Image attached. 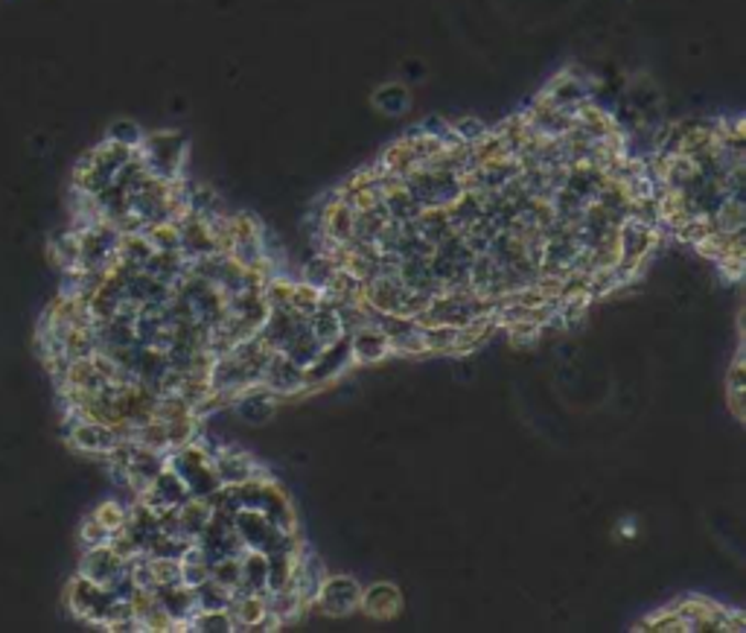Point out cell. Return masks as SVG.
Returning <instances> with one entry per match:
<instances>
[{
  "instance_id": "obj_12",
  "label": "cell",
  "mask_w": 746,
  "mask_h": 633,
  "mask_svg": "<svg viewBox=\"0 0 746 633\" xmlns=\"http://www.w3.org/2000/svg\"><path fill=\"white\" fill-rule=\"evenodd\" d=\"M125 569H129V560L120 558L108 543L106 546L85 549L83 560H79V576H85L94 583H100V587H111L117 578L123 576Z\"/></svg>"
},
{
  "instance_id": "obj_22",
  "label": "cell",
  "mask_w": 746,
  "mask_h": 633,
  "mask_svg": "<svg viewBox=\"0 0 746 633\" xmlns=\"http://www.w3.org/2000/svg\"><path fill=\"white\" fill-rule=\"evenodd\" d=\"M213 470H216V476H219V482H222V484H242L245 479L263 476L260 465L251 459L249 452H233V450L216 452Z\"/></svg>"
},
{
  "instance_id": "obj_44",
  "label": "cell",
  "mask_w": 746,
  "mask_h": 633,
  "mask_svg": "<svg viewBox=\"0 0 746 633\" xmlns=\"http://www.w3.org/2000/svg\"><path fill=\"white\" fill-rule=\"evenodd\" d=\"M458 330H461V327H452V325L424 327L426 353H456Z\"/></svg>"
},
{
  "instance_id": "obj_46",
  "label": "cell",
  "mask_w": 746,
  "mask_h": 633,
  "mask_svg": "<svg viewBox=\"0 0 746 633\" xmlns=\"http://www.w3.org/2000/svg\"><path fill=\"white\" fill-rule=\"evenodd\" d=\"M373 102H376V109H380L382 114L397 117L408 109V91L403 85H385V88H380V91L373 94Z\"/></svg>"
},
{
  "instance_id": "obj_2",
  "label": "cell",
  "mask_w": 746,
  "mask_h": 633,
  "mask_svg": "<svg viewBox=\"0 0 746 633\" xmlns=\"http://www.w3.org/2000/svg\"><path fill=\"white\" fill-rule=\"evenodd\" d=\"M403 187H406L420 208H449L452 201L464 193V184H461V173H452V170H431V167H417L403 178Z\"/></svg>"
},
{
  "instance_id": "obj_52",
  "label": "cell",
  "mask_w": 746,
  "mask_h": 633,
  "mask_svg": "<svg viewBox=\"0 0 746 633\" xmlns=\"http://www.w3.org/2000/svg\"><path fill=\"white\" fill-rule=\"evenodd\" d=\"M111 541V532H108L106 525L100 523V520L88 517L83 523V528H79V543H83V549H94V546H106V543Z\"/></svg>"
},
{
  "instance_id": "obj_16",
  "label": "cell",
  "mask_w": 746,
  "mask_h": 633,
  "mask_svg": "<svg viewBox=\"0 0 746 633\" xmlns=\"http://www.w3.org/2000/svg\"><path fill=\"white\" fill-rule=\"evenodd\" d=\"M359 610H362L367 619H382V622H385V619H397L399 613H403V592L388 581L362 587Z\"/></svg>"
},
{
  "instance_id": "obj_17",
  "label": "cell",
  "mask_w": 746,
  "mask_h": 633,
  "mask_svg": "<svg viewBox=\"0 0 746 633\" xmlns=\"http://www.w3.org/2000/svg\"><path fill=\"white\" fill-rule=\"evenodd\" d=\"M350 365V339H339V342L323 345V350L318 353V359L307 368V385H327L332 383L336 376Z\"/></svg>"
},
{
  "instance_id": "obj_15",
  "label": "cell",
  "mask_w": 746,
  "mask_h": 633,
  "mask_svg": "<svg viewBox=\"0 0 746 633\" xmlns=\"http://www.w3.org/2000/svg\"><path fill=\"white\" fill-rule=\"evenodd\" d=\"M348 339H350V362H356V365H373V362H385L388 357H394L388 336L382 334L376 325L359 327V330H353Z\"/></svg>"
},
{
  "instance_id": "obj_10",
  "label": "cell",
  "mask_w": 746,
  "mask_h": 633,
  "mask_svg": "<svg viewBox=\"0 0 746 633\" xmlns=\"http://www.w3.org/2000/svg\"><path fill=\"white\" fill-rule=\"evenodd\" d=\"M309 327V318L295 313V309L283 307V309H268L266 321L257 330V336L263 339L268 350H286V345L295 339V336Z\"/></svg>"
},
{
  "instance_id": "obj_45",
  "label": "cell",
  "mask_w": 746,
  "mask_h": 633,
  "mask_svg": "<svg viewBox=\"0 0 746 633\" xmlns=\"http://www.w3.org/2000/svg\"><path fill=\"white\" fill-rule=\"evenodd\" d=\"M323 304V292L316 290V286L304 284V281H298V284H292V295H289V309H295V313H300V316H312L318 307Z\"/></svg>"
},
{
  "instance_id": "obj_6",
  "label": "cell",
  "mask_w": 746,
  "mask_h": 633,
  "mask_svg": "<svg viewBox=\"0 0 746 633\" xmlns=\"http://www.w3.org/2000/svg\"><path fill=\"white\" fill-rule=\"evenodd\" d=\"M359 599H362V587L356 578L350 576H327L318 590L312 608L321 610L323 616L344 619L353 610H359Z\"/></svg>"
},
{
  "instance_id": "obj_21",
  "label": "cell",
  "mask_w": 746,
  "mask_h": 633,
  "mask_svg": "<svg viewBox=\"0 0 746 633\" xmlns=\"http://www.w3.org/2000/svg\"><path fill=\"white\" fill-rule=\"evenodd\" d=\"M178 226H182V254L187 260L205 258V254H213L216 240L213 231H210L208 219L196 217V214H187L184 219H178Z\"/></svg>"
},
{
  "instance_id": "obj_24",
  "label": "cell",
  "mask_w": 746,
  "mask_h": 633,
  "mask_svg": "<svg viewBox=\"0 0 746 633\" xmlns=\"http://www.w3.org/2000/svg\"><path fill=\"white\" fill-rule=\"evenodd\" d=\"M382 205H385V214H388V219H394V222H399V226H406V222H415L417 217H420V201L412 196V193L403 187V182H394L391 187H385V193H382Z\"/></svg>"
},
{
  "instance_id": "obj_20",
  "label": "cell",
  "mask_w": 746,
  "mask_h": 633,
  "mask_svg": "<svg viewBox=\"0 0 746 633\" xmlns=\"http://www.w3.org/2000/svg\"><path fill=\"white\" fill-rule=\"evenodd\" d=\"M155 596H158V601L164 604L169 619H173L175 631H187V622H190L193 613L199 610V604H196V590L184 587V583H169V587H158Z\"/></svg>"
},
{
  "instance_id": "obj_49",
  "label": "cell",
  "mask_w": 746,
  "mask_h": 633,
  "mask_svg": "<svg viewBox=\"0 0 746 633\" xmlns=\"http://www.w3.org/2000/svg\"><path fill=\"white\" fill-rule=\"evenodd\" d=\"M143 129L134 120H114V123L108 125L106 132V141H114L120 143V146H129V150H138L143 141Z\"/></svg>"
},
{
  "instance_id": "obj_41",
  "label": "cell",
  "mask_w": 746,
  "mask_h": 633,
  "mask_svg": "<svg viewBox=\"0 0 746 633\" xmlns=\"http://www.w3.org/2000/svg\"><path fill=\"white\" fill-rule=\"evenodd\" d=\"M295 552H272L268 555V581H266V592L283 590V587H289L292 583V569H295Z\"/></svg>"
},
{
  "instance_id": "obj_35",
  "label": "cell",
  "mask_w": 746,
  "mask_h": 633,
  "mask_svg": "<svg viewBox=\"0 0 746 633\" xmlns=\"http://www.w3.org/2000/svg\"><path fill=\"white\" fill-rule=\"evenodd\" d=\"M336 272H339V263L332 260L330 251H316V254L307 260V266H304V277H300V281L323 292L332 284Z\"/></svg>"
},
{
  "instance_id": "obj_50",
  "label": "cell",
  "mask_w": 746,
  "mask_h": 633,
  "mask_svg": "<svg viewBox=\"0 0 746 633\" xmlns=\"http://www.w3.org/2000/svg\"><path fill=\"white\" fill-rule=\"evenodd\" d=\"M152 578H155V590L158 587H169V583H182V558H150Z\"/></svg>"
},
{
  "instance_id": "obj_31",
  "label": "cell",
  "mask_w": 746,
  "mask_h": 633,
  "mask_svg": "<svg viewBox=\"0 0 746 633\" xmlns=\"http://www.w3.org/2000/svg\"><path fill=\"white\" fill-rule=\"evenodd\" d=\"M309 330H312V336H316L321 345H332L348 336L344 334V327H341L339 309L332 307V304H327V301L309 316Z\"/></svg>"
},
{
  "instance_id": "obj_29",
  "label": "cell",
  "mask_w": 746,
  "mask_h": 633,
  "mask_svg": "<svg viewBox=\"0 0 746 633\" xmlns=\"http://www.w3.org/2000/svg\"><path fill=\"white\" fill-rule=\"evenodd\" d=\"M376 167H380L385 175H394V178L403 182L412 170H417V159H415V150H412V143H408L406 138H399L397 143H391L388 150L382 152V159Z\"/></svg>"
},
{
  "instance_id": "obj_23",
  "label": "cell",
  "mask_w": 746,
  "mask_h": 633,
  "mask_svg": "<svg viewBox=\"0 0 746 633\" xmlns=\"http://www.w3.org/2000/svg\"><path fill=\"white\" fill-rule=\"evenodd\" d=\"M268 555L257 549H245L240 555V590L237 592H266ZM233 592V596H237Z\"/></svg>"
},
{
  "instance_id": "obj_8",
  "label": "cell",
  "mask_w": 746,
  "mask_h": 633,
  "mask_svg": "<svg viewBox=\"0 0 746 633\" xmlns=\"http://www.w3.org/2000/svg\"><path fill=\"white\" fill-rule=\"evenodd\" d=\"M260 385H266L268 392L277 394V397H292V394L307 392V371L300 365H295L286 353L274 350L268 357L266 368H263V376H260Z\"/></svg>"
},
{
  "instance_id": "obj_18",
  "label": "cell",
  "mask_w": 746,
  "mask_h": 633,
  "mask_svg": "<svg viewBox=\"0 0 746 633\" xmlns=\"http://www.w3.org/2000/svg\"><path fill=\"white\" fill-rule=\"evenodd\" d=\"M525 120H528V129H531L537 138H546V141L563 138V134L574 125V114L555 109V106H548V102L542 100H537L531 109L525 111Z\"/></svg>"
},
{
  "instance_id": "obj_34",
  "label": "cell",
  "mask_w": 746,
  "mask_h": 633,
  "mask_svg": "<svg viewBox=\"0 0 746 633\" xmlns=\"http://www.w3.org/2000/svg\"><path fill=\"white\" fill-rule=\"evenodd\" d=\"M415 228L426 242H431V245H438V242L447 240L449 233H456V228H452V222H449L447 217V208L420 210V217L415 219Z\"/></svg>"
},
{
  "instance_id": "obj_51",
  "label": "cell",
  "mask_w": 746,
  "mask_h": 633,
  "mask_svg": "<svg viewBox=\"0 0 746 633\" xmlns=\"http://www.w3.org/2000/svg\"><path fill=\"white\" fill-rule=\"evenodd\" d=\"M449 129H452V134H456V141L467 143V146L479 143L481 138L490 132L487 125L481 123L479 117H458L456 123H449Z\"/></svg>"
},
{
  "instance_id": "obj_4",
  "label": "cell",
  "mask_w": 746,
  "mask_h": 633,
  "mask_svg": "<svg viewBox=\"0 0 746 633\" xmlns=\"http://www.w3.org/2000/svg\"><path fill=\"white\" fill-rule=\"evenodd\" d=\"M615 245H618V266L636 277L645 269V260L659 245V228L645 226L639 219H624L615 231Z\"/></svg>"
},
{
  "instance_id": "obj_13",
  "label": "cell",
  "mask_w": 746,
  "mask_h": 633,
  "mask_svg": "<svg viewBox=\"0 0 746 633\" xmlns=\"http://www.w3.org/2000/svg\"><path fill=\"white\" fill-rule=\"evenodd\" d=\"M138 500L146 502V505L158 514V511L166 509H178L184 500H190V491H187V484L182 482V476L175 473V470H169V467H164V470L152 479L146 493L138 496Z\"/></svg>"
},
{
  "instance_id": "obj_25",
  "label": "cell",
  "mask_w": 746,
  "mask_h": 633,
  "mask_svg": "<svg viewBox=\"0 0 746 633\" xmlns=\"http://www.w3.org/2000/svg\"><path fill=\"white\" fill-rule=\"evenodd\" d=\"M187 263H190V260L184 258L182 251H155L150 258V263L143 266V272L155 277V281H161V284L175 286L184 275H187Z\"/></svg>"
},
{
  "instance_id": "obj_40",
  "label": "cell",
  "mask_w": 746,
  "mask_h": 633,
  "mask_svg": "<svg viewBox=\"0 0 746 633\" xmlns=\"http://www.w3.org/2000/svg\"><path fill=\"white\" fill-rule=\"evenodd\" d=\"M744 392H746V374H744V359H735L732 368L726 371V401H729L732 415L738 417L740 424L746 421L744 412Z\"/></svg>"
},
{
  "instance_id": "obj_38",
  "label": "cell",
  "mask_w": 746,
  "mask_h": 633,
  "mask_svg": "<svg viewBox=\"0 0 746 633\" xmlns=\"http://www.w3.org/2000/svg\"><path fill=\"white\" fill-rule=\"evenodd\" d=\"M132 441L138 444V447H143V450H152V452H164V456H169V435H166V424H161L158 417H150L146 424L134 426V435Z\"/></svg>"
},
{
  "instance_id": "obj_39",
  "label": "cell",
  "mask_w": 746,
  "mask_h": 633,
  "mask_svg": "<svg viewBox=\"0 0 746 633\" xmlns=\"http://www.w3.org/2000/svg\"><path fill=\"white\" fill-rule=\"evenodd\" d=\"M321 350H323V345L318 342L316 336H312V330H309V327H304V330H300V334L295 336V339L286 345V350H281V353H286V357H289L295 365H300L304 371H307V368L316 362Z\"/></svg>"
},
{
  "instance_id": "obj_26",
  "label": "cell",
  "mask_w": 746,
  "mask_h": 633,
  "mask_svg": "<svg viewBox=\"0 0 746 633\" xmlns=\"http://www.w3.org/2000/svg\"><path fill=\"white\" fill-rule=\"evenodd\" d=\"M175 514H178V528H182V534L193 543L201 532H205V525L210 523L213 509L208 505V500H201V496H190V500H184L182 505L175 509Z\"/></svg>"
},
{
  "instance_id": "obj_36",
  "label": "cell",
  "mask_w": 746,
  "mask_h": 633,
  "mask_svg": "<svg viewBox=\"0 0 746 633\" xmlns=\"http://www.w3.org/2000/svg\"><path fill=\"white\" fill-rule=\"evenodd\" d=\"M548 201H551V210H555L557 222H563V226H578V222H581L586 201H583L578 193H572L569 187H560V190H555L548 196Z\"/></svg>"
},
{
  "instance_id": "obj_19",
  "label": "cell",
  "mask_w": 746,
  "mask_h": 633,
  "mask_svg": "<svg viewBox=\"0 0 746 633\" xmlns=\"http://www.w3.org/2000/svg\"><path fill=\"white\" fill-rule=\"evenodd\" d=\"M129 601H132L134 622H138L141 631L150 633L175 631L173 619H169V613H166L164 604L158 601L155 590H134L132 596H129Z\"/></svg>"
},
{
  "instance_id": "obj_28",
  "label": "cell",
  "mask_w": 746,
  "mask_h": 633,
  "mask_svg": "<svg viewBox=\"0 0 746 633\" xmlns=\"http://www.w3.org/2000/svg\"><path fill=\"white\" fill-rule=\"evenodd\" d=\"M152 254H155V249H152V242L146 240V233H143V231L120 233V242H117L114 258L120 260L123 266L143 269L146 263H150Z\"/></svg>"
},
{
  "instance_id": "obj_53",
  "label": "cell",
  "mask_w": 746,
  "mask_h": 633,
  "mask_svg": "<svg viewBox=\"0 0 746 633\" xmlns=\"http://www.w3.org/2000/svg\"><path fill=\"white\" fill-rule=\"evenodd\" d=\"M125 514H129V509H125V505H120V502H114V500L102 502L100 509L94 511V517L100 520V523L106 525V528H108V532H111V534L120 532V528H123Z\"/></svg>"
},
{
  "instance_id": "obj_37",
  "label": "cell",
  "mask_w": 746,
  "mask_h": 633,
  "mask_svg": "<svg viewBox=\"0 0 746 633\" xmlns=\"http://www.w3.org/2000/svg\"><path fill=\"white\" fill-rule=\"evenodd\" d=\"M208 578H210L208 558L201 555V549L196 543H190L182 555V583L184 587H190V590H196V587H201Z\"/></svg>"
},
{
  "instance_id": "obj_30",
  "label": "cell",
  "mask_w": 746,
  "mask_h": 633,
  "mask_svg": "<svg viewBox=\"0 0 746 633\" xmlns=\"http://www.w3.org/2000/svg\"><path fill=\"white\" fill-rule=\"evenodd\" d=\"M266 608H268V613H272V616L283 625V622H295V619L304 616V613L309 610V604L300 599L298 592L292 590V587H283V590L266 592Z\"/></svg>"
},
{
  "instance_id": "obj_27",
  "label": "cell",
  "mask_w": 746,
  "mask_h": 633,
  "mask_svg": "<svg viewBox=\"0 0 746 633\" xmlns=\"http://www.w3.org/2000/svg\"><path fill=\"white\" fill-rule=\"evenodd\" d=\"M606 178H610V175H606L601 167H592V164H574V167H569V173H566L563 187L578 193L583 201H595L597 190L604 187Z\"/></svg>"
},
{
  "instance_id": "obj_48",
  "label": "cell",
  "mask_w": 746,
  "mask_h": 633,
  "mask_svg": "<svg viewBox=\"0 0 746 633\" xmlns=\"http://www.w3.org/2000/svg\"><path fill=\"white\" fill-rule=\"evenodd\" d=\"M231 599L233 592L224 590L222 583L210 581V578L201 587H196V604H199V610H228Z\"/></svg>"
},
{
  "instance_id": "obj_1",
  "label": "cell",
  "mask_w": 746,
  "mask_h": 633,
  "mask_svg": "<svg viewBox=\"0 0 746 633\" xmlns=\"http://www.w3.org/2000/svg\"><path fill=\"white\" fill-rule=\"evenodd\" d=\"M143 167L161 182H178L184 178V161H187V138L182 132H152L143 134L138 146Z\"/></svg>"
},
{
  "instance_id": "obj_47",
  "label": "cell",
  "mask_w": 746,
  "mask_h": 633,
  "mask_svg": "<svg viewBox=\"0 0 746 633\" xmlns=\"http://www.w3.org/2000/svg\"><path fill=\"white\" fill-rule=\"evenodd\" d=\"M210 581L222 583L224 590H240V555H228L210 564Z\"/></svg>"
},
{
  "instance_id": "obj_9",
  "label": "cell",
  "mask_w": 746,
  "mask_h": 633,
  "mask_svg": "<svg viewBox=\"0 0 746 633\" xmlns=\"http://www.w3.org/2000/svg\"><path fill=\"white\" fill-rule=\"evenodd\" d=\"M592 88H595V85L586 83V79L574 74V70H569V74L555 76V79L548 83L546 91L539 94V100L548 102V106H555V109L574 114L583 102L592 100Z\"/></svg>"
},
{
  "instance_id": "obj_33",
  "label": "cell",
  "mask_w": 746,
  "mask_h": 633,
  "mask_svg": "<svg viewBox=\"0 0 746 633\" xmlns=\"http://www.w3.org/2000/svg\"><path fill=\"white\" fill-rule=\"evenodd\" d=\"M447 217L458 233L467 231V228L473 226L475 219L484 217V208H481V193H473V190L461 193V196H458V199L447 208Z\"/></svg>"
},
{
  "instance_id": "obj_32",
  "label": "cell",
  "mask_w": 746,
  "mask_h": 633,
  "mask_svg": "<svg viewBox=\"0 0 746 633\" xmlns=\"http://www.w3.org/2000/svg\"><path fill=\"white\" fill-rule=\"evenodd\" d=\"M51 263L58 272H76L83 266L79 263V237H76L74 228L56 233L51 240Z\"/></svg>"
},
{
  "instance_id": "obj_11",
  "label": "cell",
  "mask_w": 746,
  "mask_h": 633,
  "mask_svg": "<svg viewBox=\"0 0 746 633\" xmlns=\"http://www.w3.org/2000/svg\"><path fill=\"white\" fill-rule=\"evenodd\" d=\"M277 403H281V397L277 394H272L266 389V385H249L245 392H240L237 397H233L231 408L233 415L240 417L242 424L249 426H263L266 421H272L274 412H277Z\"/></svg>"
},
{
  "instance_id": "obj_5",
  "label": "cell",
  "mask_w": 746,
  "mask_h": 633,
  "mask_svg": "<svg viewBox=\"0 0 746 633\" xmlns=\"http://www.w3.org/2000/svg\"><path fill=\"white\" fill-rule=\"evenodd\" d=\"M67 608L74 613L76 619H85V622H94V625H106L108 613L114 608L117 596L108 587H100V583L88 581L85 576L76 572L67 583Z\"/></svg>"
},
{
  "instance_id": "obj_14",
  "label": "cell",
  "mask_w": 746,
  "mask_h": 633,
  "mask_svg": "<svg viewBox=\"0 0 746 633\" xmlns=\"http://www.w3.org/2000/svg\"><path fill=\"white\" fill-rule=\"evenodd\" d=\"M263 511V517L274 525V528H281V532L298 534V514L292 509L289 496L281 488L277 479L266 476V484H263V500H260V509Z\"/></svg>"
},
{
  "instance_id": "obj_7",
  "label": "cell",
  "mask_w": 746,
  "mask_h": 633,
  "mask_svg": "<svg viewBox=\"0 0 746 633\" xmlns=\"http://www.w3.org/2000/svg\"><path fill=\"white\" fill-rule=\"evenodd\" d=\"M67 441L70 447L85 456H108L114 450L117 433L111 424L91 421V417H74L67 415Z\"/></svg>"
},
{
  "instance_id": "obj_42",
  "label": "cell",
  "mask_w": 746,
  "mask_h": 633,
  "mask_svg": "<svg viewBox=\"0 0 746 633\" xmlns=\"http://www.w3.org/2000/svg\"><path fill=\"white\" fill-rule=\"evenodd\" d=\"M146 240L155 251H182V226L175 219H164L155 226H146Z\"/></svg>"
},
{
  "instance_id": "obj_3",
  "label": "cell",
  "mask_w": 746,
  "mask_h": 633,
  "mask_svg": "<svg viewBox=\"0 0 746 633\" xmlns=\"http://www.w3.org/2000/svg\"><path fill=\"white\" fill-rule=\"evenodd\" d=\"M233 528L240 534V541L245 549H257V552H289L298 549V534L281 532V528H274L266 517H263V511L257 509H242L233 514Z\"/></svg>"
},
{
  "instance_id": "obj_43",
  "label": "cell",
  "mask_w": 746,
  "mask_h": 633,
  "mask_svg": "<svg viewBox=\"0 0 746 633\" xmlns=\"http://www.w3.org/2000/svg\"><path fill=\"white\" fill-rule=\"evenodd\" d=\"M187 631L228 633L233 631V619L228 610H196L190 622H187Z\"/></svg>"
}]
</instances>
